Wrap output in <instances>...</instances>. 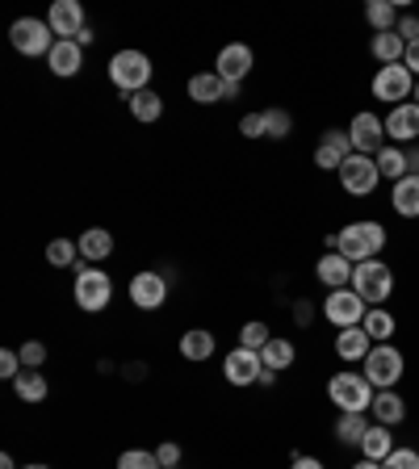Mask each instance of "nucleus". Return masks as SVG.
Returning a JSON list of instances; mask_svg holds the SVG:
<instances>
[{"mask_svg": "<svg viewBox=\"0 0 419 469\" xmlns=\"http://www.w3.org/2000/svg\"><path fill=\"white\" fill-rule=\"evenodd\" d=\"M386 248V227L374 219L365 222H348L344 230H336V251L348 256L353 264H365V260H377V251Z\"/></svg>", "mask_w": 419, "mask_h": 469, "instance_id": "obj_1", "label": "nucleus"}, {"mask_svg": "<svg viewBox=\"0 0 419 469\" xmlns=\"http://www.w3.org/2000/svg\"><path fill=\"white\" fill-rule=\"evenodd\" d=\"M374 394H377L374 382L356 369L331 373V382H327V398L336 403V411H369V406H374Z\"/></svg>", "mask_w": 419, "mask_h": 469, "instance_id": "obj_2", "label": "nucleus"}, {"mask_svg": "<svg viewBox=\"0 0 419 469\" xmlns=\"http://www.w3.org/2000/svg\"><path fill=\"white\" fill-rule=\"evenodd\" d=\"M151 59L143 55V51H118V55L110 59V80L122 88V97H131V93H143L147 84H151Z\"/></svg>", "mask_w": 419, "mask_h": 469, "instance_id": "obj_3", "label": "nucleus"}, {"mask_svg": "<svg viewBox=\"0 0 419 469\" xmlns=\"http://www.w3.org/2000/svg\"><path fill=\"white\" fill-rule=\"evenodd\" d=\"M9 43H13V51H22L25 59H38V55H51V46H55L59 38L43 17H17V22L9 25Z\"/></svg>", "mask_w": 419, "mask_h": 469, "instance_id": "obj_4", "label": "nucleus"}, {"mask_svg": "<svg viewBox=\"0 0 419 469\" xmlns=\"http://www.w3.org/2000/svg\"><path fill=\"white\" fill-rule=\"evenodd\" d=\"M361 365H365L361 373L374 382V390H395L398 377H403V369H407V360H403V352H398L395 344H374Z\"/></svg>", "mask_w": 419, "mask_h": 469, "instance_id": "obj_5", "label": "nucleus"}, {"mask_svg": "<svg viewBox=\"0 0 419 469\" xmlns=\"http://www.w3.org/2000/svg\"><path fill=\"white\" fill-rule=\"evenodd\" d=\"M353 289H356V294H361L369 306L386 302V298L395 294V269H390L386 260H365V264H356Z\"/></svg>", "mask_w": 419, "mask_h": 469, "instance_id": "obj_6", "label": "nucleus"}, {"mask_svg": "<svg viewBox=\"0 0 419 469\" xmlns=\"http://www.w3.org/2000/svg\"><path fill=\"white\" fill-rule=\"evenodd\" d=\"M365 315H369V302H365L361 294H356L353 285L348 289H331L327 302H323V318H327L331 327H361Z\"/></svg>", "mask_w": 419, "mask_h": 469, "instance_id": "obj_7", "label": "nucleus"}, {"mask_svg": "<svg viewBox=\"0 0 419 469\" xmlns=\"http://www.w3.org/2000/svg\"><path fill=\"white\" fill-rule=\"evenodd\" d=\"M80 273H76V306L80 310H89V315H97V310H105L113 298V281L101 269H89V264H76Z\"/></svg>", "mask_w": 419, "mask_h": 469, "instance_id": "obj_8", "label": "nucleus"}, {"mask_svg": "<svg viewBox=\"0 0 419 469\" xmlns=\"http://www.w3.org/2000/svg\"><path fill=\"white\" fill-rule=\"evenodd\" d=\"M369 88H374L377 101H386L395 110V105H407V97H415V76L407 72V64H390V67H377Z\"/></svg>", "mask_w": 419, "mask_h": 469, "instance_id": "obj_9", "label": "nucleus"}, {"mask_svg": "<svg viewBox=\"0 0 419 469\" xmlns=\"http://www.w3.org/2000/svg\"><path fill=\"white\" fill-rule=\"evenodd\" d=\"M377 181H382V172H377V160H374V155L353 151L348 160H344V168H340V185L348 189L353 197H369V193L377 189Z\"/></svg>", "mask_w": 419, "mask_h": 469, "instance_id": "obj_10", "label": "nucleus"}, {"mask_svg": "<svg viewBox=\"0 0 419 469\" xmlns=\"http://www.w3.org/2000/svg\"><path fill=\"white\" fill-rule=\"evenodd\" d=\"M348 139H353V151H361V155H377L390 142L386 122L377 118V113H369V110H361L353 122H348Z\"/></svg>", "mask_w": 419, "mask_h": 469, "instance_id": "obj_11", "label": "nucleus"}, {"mask_svg": "<svg viewBox=\"0 0 419 469\" xmlns=\"http://www.w3.org/2000/svg\"><path fill=\"white\" fill-rule=\"evenodd\" d=\"M46 25L55 30L59 43H76V34L84 30V5L80 0H55L46 13Z\"/></svg>", "mask_w": 419, "mask_h": 469, "instance_id": "obj_12", "label": "nucleus"}, {"mask_svg": "<svg viewBox=\"0 0 419 469\" xmlns=\"http://www.w3.org/2000/svg\"><path fill=\"white\" fill-rule=\"evenodd\" d=\"M168 298V281L160 273H151V269H143V273L131 277V302L139 306V310H160Z\"/></svg>", "mask_w": 419, "mask_h": 469, "instance_id": "obj_13", "label": "nucleus"}, {"mask_svg": "<svg viewBox=\"0 0 419 469\" xmlns=\"http://www.w3.org/2000/svg\"><path fill=\"white\" fill-rule=\"evenodd\" d=\"M260 369H265V360H260V352H252V348H235V352H227V360H222V373H227V382L231 386L260 382Z\"/></svg>", "mask_w": 419, "mask_h": 469, "instance_id": "obj_14", "label": "nucleus"}, {"mask_svg": "<svg viewBox=\"0 0 419 469\" xmlns=\"http://www.w3.org/2000/svg\"><path fill=\"white\" fill-rule=\"evenodd\" d=\"M348 155H353V139H348V131H327L323 134V142L315 147V168H323V172H340Z\"/></svg>", "mask_w": 419, "mask_h": 469, "instance_id": "obj_15", "label": "nucleus"}, {"mask_svg": "<svg viewBox=\"0 0 419 469\" xmlns=\"http://www.w3.org/2000/svg\"><path fill=\"white\" fill-rule=\"evenodd\" d=\"M382 122H386V139L395 142V147H398V142H415L419 139V105H415V101L395 105V110H390Z\"/></svg>", "mask_w": 419, "mask_h": 469, "instance_id": "obj_16", "label": "nucleus"}, {"mask_svg": "<svg viewBox=\"0 0 419 469\" xmlns=\"http://www.w3.org/2000/svg\"><path fill=\"white\" fill-rule=\"evenodd\" d=\"M353 273H356V264L348 260V256H340V251H327V256L315 264V277H319L327 289H348Z\"/></svg>", "mask_w": 419, "mask_h": 469, "instance_id": "obj_17", "label": "nucleus"}, {"mask_svg": "<svg viewBox=\"0 0 419 469\" xmlns=\"http://www.w3.org/2000/svg\"><path fill=\"white\" fill-rule=\"evenodd\" d=\"M219 76L222 80H235L239 84L248 72H252V46H243V43H231V46H222L219 51Z\"/></svg>", "mask_w": 419, "mask_h": 469, "instance_id": "obj_18", "label": "nucleus"}, {"mask_svg": "<svg viewBox=\"0 0 419 469\" xmlns=\"http://www.w3.org/2000/svg\"><path fill=\"white\" fill-rule=\"evenodd\" d=\"M369 411H374V419L382 427H398L403 419H407V403H403V394L398 390H377Z\"/></svg>", "mask_w": 419, "mask_h": 469, "instance_id": "obj_19", "label": "nucleus"}, {"mask_svg": "<svg viewBox=\"0 0 419 469\" xmlns=\"http://www.w3.org/2000/svg\"><path fill=\"white\" fill-rule=\"evenodd\" d=\"M390 206L403 219H419V176H403L390 185Z\"/></svg>", "mask_w": 419, "mask_h": 469, "instance_id": "obj_20", "label": "nucleus"}, {"mask_svg": "<svg viewBox=\"0 0 419 469\" xmlns=\"http://www.w3.org/2000/svg\"><path fill=\"white\" fill-rule=\"evenodd\" d=\"M46 64H51V72H55L59 80H72L80 72V64H84V51H80L76 43H55L51 55H46Z\"/></svg>", "mask_w": 419, "mask_h": 469, "instance_id": "obj_21", "label": "nucleus"}, {"mask_svg": "<svg viewBox=\"0 0 419 469\" xmlns=\"http://www.w3.org/2000/svg\"><path fill=\"white\" fill-rule=\"evenodd\" d=\"M369 348H374V339L365 336V327H344L340 336H336V357L340 360H365Z\"/></svg>", "mask_w": 419, "mask_h": 469, "instance_id": "obj_22", "label": "nucleus"}, {"mask_svg": "<svg viewBox=\"0 0 419 469\" xmlns=\"http://www.w3.org/2000/svg\"><path fill=\"white\" fill-rule=\"evenodd\" d=\"M369 427H374V424L365 419V411H340V419H336V440H340V445L361 448V440H365Z\"/></svg>", "mask_w": 419, "mask_h": 469, "instance_id": "obj_23", "label": "nucleus"}, {"mask_svg": "<svg viewBox=\"0 0 419 469\" xmlns=\"http://www.w3.org/2000/svg\"><path fill=\"white\" fill-rule=\"evenodd\" d=\"M222 88H227V80H222L219 72H201V76L189 80V97L198 101V105H219Z\"/></svg>", "mask_w": 419, "mask_h": 469, "instance_id": "obj_24", "label": "nucleus"}, {"mask_svg": "<svg viewBox=\"0 0 419 469\" xmlns=\"http://www.w3.org/2000/svg\"><path fill=\"white\" fill-rule=\"evenodd\" d=\"M374 160H377V172L386 176L390 185H395V181H403V176H411L407 151H403V147H395V142H386V147H382V151H377Z\"/></svg>", "mask_w": 419, "mask_h": 469, "instance_id": "obj_25", "label": "nucleus"}, {"mask_svg": "<svg viewBox=\"0 0 419 469\" xmlns=\"http://www.w3.org/2000/svg\"><path fill=\"white\" fill-rule=\"evenodd\" d=\"M369 51H374V59L382 67H390V64H403V55H407V43H403V38L390 30V34H374Z\"/></svg>", "mask_w": 419, "mask_h": 469, "instance_id": "obj_26", "label": "nucleus"}, {"mask_svg": "<svg viewBox=\"0 0 419 469\" xmlns=\"http://www.w3.org/2000/svg\"><path fill=\"white\" fill-rule=\"evenodd\" d=\"M80 256H84V260H105V256H113V235L105 227H89L80 235Z\"/></svg>", "mask_w": 419, "mask_h": 469, "instance_id": "obj_27", "label": "nucleus"}, {"mask_svg": "<svg viewBox=\"0 0 419 469\" xmlns=\"http://www.w3.org/2000/svg\"><path fill=\"white\" fill-rule=\"evenodd\" d=\"M390 453H395V436H390V427L374 424L369 432H365V440H361V457H369V461H386Z\"/></svg>", "mask_w": 419, "mask_h": 469, "instance_id": "obj_28", "label": "nucleus"}, {"mask_svg": "<svg viewBox=\"0 0 419 469\" xmlns=\"http://www.w3.org/2000/svg\"><path fill=\"white\" fill-rule=\"evenodd\" d=\"M365 336L374 339V344H390V336H395V315L390 310H382V306H369V315H365Z\"/></svg>", "mask_w": 419, "mask_h": 469, "instance_id": "obj_29", "label": "nucleus"}, {"mask_svg": "<svg viewBox=\"0 0 419 469\" xmlns=\"http://www.w3.org/2000/svg\"><path fill=\"white\" fill-rule=\"evenodd\" d=\"M294 357H298V352H294V339H268L265 348H260V360H265V369H289V365H294Z\"/></svg>", "mask_w": 419, "mask_h": 469, "instance_id": "obj_30", "label": "nucleus"}, {"mask_svg": "<svg viewBox=\"0 0 419 469\" xmlns=\"http://www.w3.org/2000/svg\"><path fill=\"white\" fill-rule=\"evenodd\" d=\"M180 357L185 360H210L214 357V336L201 331V327L185 331V336H180Z\"/></svg>", "mask_w": 419, "mask_h": 469, "instance_id": "obj_31", "label": "nucleus"}, {"mask_svg": "<svg viewBox=\"0 0 419 469\" xmlns=\"http://www.w3.org/2000/svg\"><path fill=\"white\" fill-rule=\"evenodd\" d=\"M122 101H131V113L139 122H160V113H164V101H160V93H151V88L131 93V97H122Z\"/></svg>", "mask_w": 419, "mask_h": 469, "instance_id": "obj_32", "label": "nucleus"}, {"mask_svg": "<svg viewBox=\"0 0 419 469\" xmlns=\"http://www.w3.org/2000/svg\"><path fill=\"white\" fill-rule=\"evenodd\" d=\"M13 390H17L22 403H43L46 398V377L38 369H22V377L13 382Z\"/></svg>", "mask_w": 419, "mask_h": 469, "instance_id": "obj_33", "label": "nucleus"}, {"mask_svg": "<svg viewBox=\"0 0 419 469\" xmlns=\"http://www.w3.org/2000/svg\"><path fill=\"white\" fill-rule=\"evenodd\" d=\"M365 22L374 25V34H390L398 25L395 5H390V0H369V5H365Z\"/></svg>", "mask_w": 419, "mask_h": 469, "instance_id": "obj_34", "label": "nucleus"}, {"mask_svg": "<svg viewBox=\"0 0 419 469\" xmlns=\"http://www.w3.org/2000/svg\"><path fill=\"white\" fill-rule=\"evenodd\" d=\"M76 251L80 243H67V239H55V243H46V260L55 264V269H76Z\"/></svg>", "mask_w": 419, "mask_h": 469, "instance_id": "obj_35", "label": "nucleus"}, {"mask_svg": "<svg viewBox=\"0 0 419 469\" xmlns=\"http://www.w3.org/2000/svg\"><path fill=\"white\" fill-rule=\"evenodd\" d=\"M289 131H294V118H289L286 110H265V139L281 142V139H289Z\"/></svg>", "mask_w": 419, "mask_h": 469, "instance_id": "obj_36", "label": "nucleus"}, {"mask_svg": "<svg viewBox=\"0 0 419 469\" xmlns=\"http://www.w3.org/2000/svg\"><path fill=\"white\" fill-rule=\"evenodd\" d=\"M118 469H164V465H160V457L147 453V448H126L118 457Z\"/></svg>", "mask_w": 419, "mask_h": 469, "instance_id": "obj_37", "label": "nucleus"}, {"mask_svg": "<svg viewBox=\"0 0 419 469\" xmlns=\"http://www.w3.org/2000/svg\"><path fill=\"white\" fill-rule=\"evenodd\" d=\"M268 339H273V336H268V327H265V323H243V327H239V348H252V352H260V348H265V344H268Z\"/></svg>", "mask_w": 419, "mask_h": 469, "instance_id": "obj_38", "label": "nucleus"}, {"mask_svg": "<svg viewBox=\"0 0 419 469\" xmlns=\"http://www.w3.org/2000/svg\"><path fill=\"white\" fill-rule=\"evenodd\" d=\"M382 469H419V453L415 448H395V453L382 461Z\"/></svg>", "mask_w": 419, "mask_h": 469, "instance_id": "obj_39", "label": "nucleus"}, {"mask_svg": "<svg viewBox=\"0 0 419 469\" xmlns=\"http://www.w3.org/2000/svg\"><path fill=\"white\" fill-rule=\"evenodd\" d=\"M17 357H22L25 369H38V365L46 360V344H38V339H25L22 348H17Z\"/></svg>", "mask_w": 419, "mask_h": 469, "instance_id": "obj_40", "label": "nucleus"}, {"mask_svg": "<svg viewBox=\"0 0 419 469\" xmlns=\"http://www.w3.org/2000/svg\"><path fill=\"white\" fill-rule=\"evenodd\" d=\"M22 369H25V365H22V357H17L13 348L0 352V377H5V382H17V377H22Z\"/></svg>", "mask_w": 419, "mask_h": 469, "instance_id": "obj_41", "label": "nucleus"}, {"mask_svg": "<svg viewBox=\"0 0 419 469\" xmlns=\"http://www.w3.org/2000/svg\"><path fill=\"white\" fill-rule=\"evenodd\" d=\"M239 134L243 139H265V113H243Z\"/></svg>", "mask_w": 419, "mask_h": 469, "instance_id": "obj_42", "label": "nucleus"}, {"mask_svg": "<svg viewBox=\"0 0 419 469\" xmlns=\"http://www.w3.org/2000/svg\"><path fill=\"white\" fill-rule=\"evenodd\" d=\"M395 34H398V38H403V43H419V17H411V13H407V17H398V25H395Z\"/></svg>", "mask_w": 419, "mask_h": 469, "instance_id": "obj_43", "label": "nucleus"}, {"mask_svg": "<svg viewBox=\"0 0 419 469\" xmlns=\"http://www.w3.org/2000/svg\"><path fill=\"white\" fill-rule=\"evenodd\" d=\"M155 457H160V465H164V469H177V461H180V445H172V440H168V445L155 448Z\"/></svg>", "mask_w": 419, "mask_h": 469, "instance_id": "obj_44", "label": "nucleus"}, {"mask_svg": "<svg viewBox=\"0 0 419 469\" xmlns=\"http://www.w3.org/2000/svg\"><path fill=\"white\" fill-rule=\"evenodd\" d=\"M403 64H407V72L419 80V43H411V46H407V55H403Z\"/></svg>", "mask_w": 419, "mask_h": 469, "instance_id": "obj_45", "label": "nucleus"}, {"mask_svg": "<svg viewBox=\"0 0 419 469\" xmlns=\"http://www.w3.org/2000/svg\"><path fill=\"white\" fill-rule=\"evenodd\" d=\"M289 469H327L319 457H294L289 461Z\"/></svg>", "mask_w": 419, "mask_h": 469, "instance_id": "obj_46", "label": "nucleus"}, {"mask_svg": "<svg viewBox=\"0 0 419 469\" xmlns=\"http://www.w3.org/2000/svg\"><path fill=\"white\" fill-rule=\"evenodd\" d=\"M93 38H97V34H93V25H84V30L76 34V46L84 51V46H93Z\"/></svg>", "mask_w": 419, "mask_h": 469, "instance_id": "obj_47", "label": "nucleus"}, {"mask_svg": "<svg viewBox=\"0 0 419 469\" xmlns=\"http://www.w3.org/2000/svg\"><path fill=\"white\" fill-rule=\"evenodd\" d=\"M407 168H411V176H419V147L407 151Z\"/></svg>", "mask_w": 419, "mask_h": 469, "instance_id": "obj_48", "label": "nucleus"}, {"mask_svg": "<svg viewBox=\"0 0 419 469\" xmlns=\"http://www.w3.org/2000/svg\"><path fill=\"white\" fill-rule=\"evenodd\" d=\"M239 97V84H235V80H227V88H222V101H235Z\"/></svg>", "mask_w": 419, "mask_h": 469, "instance_id": "obj_49", "label": "nucleus"}, {"mask_svg": "<svg viewBox=\"0 0 419 469\" xmlns=\"http://www.w3.org/2000/svg\"><path fill=\"white\" fill-rule=\"evenodd\" d=\"M277 382V369H260V386H273Z\"/></svg>", "mask_w": 419, "mask_h": 469, "instance_id": "obj_50", "label": "nucleus"}, {"mask_svg": "<svg viewBox=\"0 0 419 469\" xmlns=\"http://www.w3.org/2000/svg\"><path fill=\"white\" fill-rule=\"evenodd\" d=\"M353 469H382V461H369V457H361Z\"/></svg>", "mask_w": 419, "mask_h": 469, "instance_id": "obj_51", "label": "nucleus"}, {"mask_svg": "<svg viewBox=\"0 0 419 469\" xmlns=\"http://www.w3.org/2000/svg\"><path fill=\"white\" fill-rule=\"evenodd\" d=\"M0 469H22V465H17V461H13L9 453H5V457H0Z\"/></svg>", "mask_w": 419, "mask_h": 469, "instance_id": "obj_52", "label": "nucleus"}, {"mask_svg": "<svg viewBox=\"0 0 419 469\" xmlns=\"http://www.w3.org/2000/svg\"><path fill=\"white\" fill-rule=\"evenodd\" d=\"M22 469H51V465H22Z\"/></svg>", "mask_w": 419, "mask_h": 469, "instance_id": "obj_53", "label": "nucleus"}, {"mask_svg": "<svg viewBox=\"0 0 419 469\" xmlns=\"http://www.w3.org/2000/svg\"><path fill=\"white\" fill-rule=\"evenodd\" d=\"M415 105H419V80H415Z\"/></svg>", "mask_w": 419, "mask_h": 469, "instance_id": "obj_54", "label": "nucleus"}]
</instances>
